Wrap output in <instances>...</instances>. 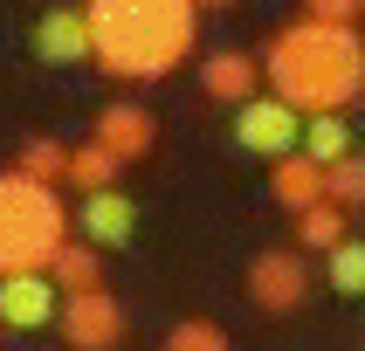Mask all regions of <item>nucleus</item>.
<instances>
[{
  "label": "nucleus",
  "instance_id": "9b49d317",
  "mask_svg": "<svg viewBox=\"0 0 365 351\" xmlns=\"http://www.w3.org/2000/svg\"><path fill=\"white\" fill-rule=\"evenodd\" d=\"M200 90L214 103H248L255 97V56H242V48H221V56L200 62Z\"/></svg>",
  "mask_w": 365,
  "mask_h": 351
},
{
  "label": "nucleus",
  "instance_id": "39448f33",
  "mask_svg": "<svg viewBox=\"0 0 365 351\" xmlns=\"http://www.w3.org/2000/svg\"><path fill=\"white\" fill-rule=\"evenodd\" d=\"M248 303L262 310V317H289V310H304L310 296V262L297 248H262L255 262H248Z\"/></svg>",
  "mask_w": 365,
  "mask_h": 351
},
{
  "label": "nucleus",
  "instance_id": "f03ea898",
  "mask_svg": "<svg viewBox=\"0 0 365 351\" xmlns=\"http://www.w3.org/2000/svg\"><path fill=\"white\" fill-rule=\"evenodd\" d=\"M83 21H90V56L131 83L173 76L193 56V28H200L186 0H90Z\"/></svg>",
  "mask_w": 365,
  "mask_h": 351
},
{
  "label": "nucleus",
  "instance_id": "1a4fd4ad",
  "mask_svg": "<svg viewBox=\"0 0 365 351\" xmlns=\"http://www.w3.org/2000/svg\"><path fill=\"white\" fill-rule=\"evenodd\" d=\"M56 283H48V276H0V330H28V337H35V330H48L56 324Z\"/></svg>",
  "mask_w": 365,
  "mask_h": 351
},
{
  "label": "nucleus",
  "instance_id": "aec40b11",
  "mask_svg": "<svg viewBox=\"0 0 365 351\" xmlns=\"http://www.w3.org/2000/svg\"><path fill=\"white\" fill-rule=\"evenodd\" d=\"M324 200L345 206V214L365 200V159H359V152H351V159H338V165H324Z\"/></svg>",
  "mask_w": 365,
  "mask_h": 351
},
{
  "label": "nucleus",
  "instance_id": "f8f14e48",
  "mask_svg": "<svg viewBox=\"0 0 365 351\" xmlns=\"http://www.w3.org/2000/svg\"><path fill=\"white\" fill-rule=\"evenodd\" d=\"M297 152H304L317 172L338 165V159H351V124L338 117V110H317L310 124H297Z\"/></svg>",
  "mask_w": 365,
  "mask_h": 351
},
{
  "label": "nucleus",
  "instance_id": "ddd939ff",
  "mask_svg": "<svg viewBox=\"0 0 365 351\" xmlns=\"http://www.w3.org/2000/svg\"><path fill=\"white\" fill-rule=\"evenodd\" d=\"M269 165H276V172H269V179H276V200H283L289 214H304L310 200H324V172H317L304 152H283V159H269Z\"/></svg>",
  "mask_w": 365,
  "mask_h": 351
},
{
  "label": "nucleus",
  "instance_id": "4468645a",
  "mask_svg": "<svg viewBox=\"0 0 365 351\" xmlns=\"http://www.w3.org/2000/svg\"><path fill=\"white\" fill-rule=\"evenodd\" d=\"M351 234V214L331 200H310L304 214H297V255H324V248H338Z\"/></svg>",
  "mask_w": 365,
  "mask_h": 351
},
{
  "label": "nucleus",
  "instance_id": "6e6552de",
  "mask_svg": "<svg viewBox=\"0 0 365 351\" xmlns=\"http://www.w3.org/2000/svg\"><path fill=\"white\" fill-rule=\"evenodd\" d=\"M90 145H103L118 165H138L152 145H159V124H152V110L145 103H103L97 110V131H90Z\"/></svg>",
  "mask_w": 365,
  "mask_h": 351
},
{
  "label": "nucleus",
  "instance_id": "412c9836",
  "mask_svg": "<svg viewBox=\"0 0 365 351\" xmlns=\"http://www.w3.org/2000/svg\"><path fill=\"white\" fill-rule=\"evenodd\" d=\"M365 0H304V21H338V28H359Z\"/></svg>",
  "mask_w": 365,
  "mask_h": 351
},
{
  "label": "nucleus",
  "instance_id": "9d476101",
  "mask_svg": "<svg viewBox=\"0 0 365 351\" xmlns=\"http://www.w3.org/2000/svg\"><path fill=\"white\" fill-rule=\"evenodd\" d=\"M35 62H56V69L90 62V21H83V7H48V14H35Z\"/></svg>",
  "mask_w": 365,
  "mask_h": 351
},
{
  "label": "nucleus",
  "instance_id": "4be33fe9",
  "mask_svg": "<svg viewBox=\"0 0 365 351\" xmlns=\"http://www.w3.org/2000/svg\"><path fill=\"white\" fill-rule=\"evenodd\" d=\"M186 7H193V14H214V7H235V0H186Z\"/></svg>",
  "mask_w": 365,
  "mask_h": 351
},
{
  "label": "nucleus",
  "instance_id": "0eeeda50",
  "mask_svg": "<svg viewBox=\"0 0 365 351\" xmlns=\"http://www.w3.org/2000/svg\"><path fill=\"white\" fill-rule=\"evenodd\" d=\"M297 110H289L283 97H248L235 103V145H248L255 159H283V152H297Z\"/></svg>",
  "mask_w": 365,
  "mask_h": 351
},
{
  "label": "nucleus",
  "instance_id": "6ab92c4d",
  "mask_svg": "<svg viewBox=\"0 0 365 351\" xmlns=\"http://www.w3.org/2000/svg\"><path fill=\"white\" fill-rule=\"evenodd\" d=\"M324 255H331V289H338V296H359V289H365V241L345 234V241L324 248Z\"/></svg>",
  "mask_w": 365,
  "mask_h": 351
},
{
  "label": "nucleus",
  "instance_id": "20e7f679",
  "mask_svg": "<svg viewBox=\"0 0 365 351\" xmlns=\"http://www.w3.org/2000/svg\"><path fill=\"white\" fill-rule=\"evenodd\" d=\"M56 330L69 351H118L124 337V303L110 296V289H76V296H62L56 303Z\"/></svg>",
  "mask_w": 365,
  "mask_h": 351
},
{
  "label": "nucleus",
  "instance_id": "f257e3e1",
  "mask_svg": "<svg viewBox=\"0 0 365 351\" xmlns=\"http://www.w3.org/2000/svg\"><path fill=\"white\" fill-rule=\"evenodd\" d=\"M365 90V41L338 21H289L269 41V97H283L297 117L338 110L345 117Z\"/></svg>",
  "mask_w": 365,
  "mask_h": 351
},
{
  "label": "nucleus",
  "instance_id": "dca6fc26",
  "mask_svg": "<svg viewBox=\"0 0 365 351\" xmlns=\"http://www.w3.org/2000/svg\"><path fill=\"white\" fill-rule=\"evenodd\" d=\"M124 165L103 152V145H69V159H62V179L76 186V193H103V186H118Z\"/></svg>",
  "mask_w": 365,
  "mask_h": 351
},
{
  "label": "nucleus",
  "instance_id": "a211bd4d",
  "mask_svg": "<svg viewBox=\"0 0 365 351\" xmlns=\"http://www.w3.org/2000/svg\"><path fill=\"white\" fill-rule=\"evenodd\" d=\"M165 351H235V345H227V330L214 317H180L165 330Z\"/></svg>",
  "mask_w": 365,
  "mask_h": 351
},
{
  "label": "nucleus",
  "instance_id": "7ed1b4c3",
  "mask_svg": "<svg viewBox=\"0 0 365 351\" xmlns=\"http://www.w3.org/2000/svg\"><path fill=\"white\" fill-rule=\"evenodd\" d=\"M69 241V206L56 186H35L21 172H0V276H35Z\"/></svg>",
  "mask_w": 365,
  "mask_h": 351
},
{
  "label": "nucleus",
  "instance_id": "f3484780",
  "mask_svg": "<svg viewBox=\"0 0 365 351\" xmlns=\"http://www.w3.org/2000/svg\"><path fill=\"white\" fill-rule=\"evenodd\" d=\"M62 159H69V145H62V138H21L14 172H21V179H35V186H62Z\"/></svg>",
  "mask_w": 365,
  "mask_h": 351
},
{
  "label": "nucleus",
  "instance_id": "2eb2a0df",
  "mask_svg": "<svg viewBox=\"0 0 365 351\" xmlns=\"http://www.w3.org/2000/svg\"><path fill=\"white\" fill-rule=\"evenodd\" d=\"M41 276L56 283V296H76V289H97V283H103V262H97L83 241H62L56 255H48V268H41Z\"/></svg>",
  "mask_w": 365,
  "mask_h": 351
},
{
  "label": "nucleus",
  "instance_id": "423d86ee",
  "mask_svg": "<svg viewBox=\"0 0 365 351\" xmlns=\"http://www.w3.org/2000/svg\"><path fill=\"white\" fill-rule=\"evenodd\" d=\"M69 227L83 234V248H124L138 234V200L124 186H103V193H83L69 206Z\"/></svg>",
  "mask_w": 365,
  "mask_h": 351
}]
</instances>
